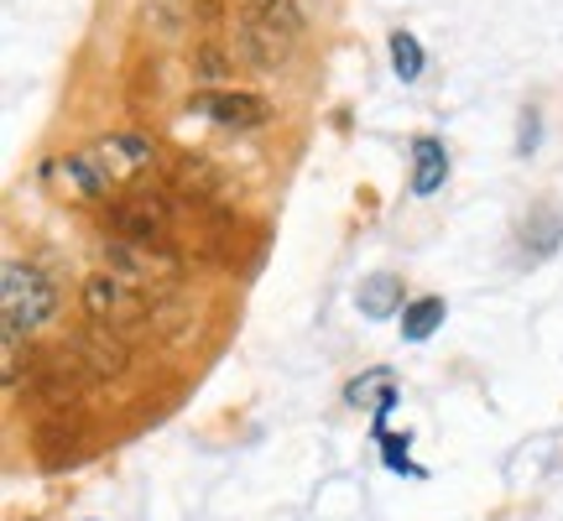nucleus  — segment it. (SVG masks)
Here are the masks:
<instances>
[{
  "label": "nucleus",
  "mask_w": 563,
  "mask_h": 521,
  "mask_svg": "<svg viewBox=\"0 0 563 521\" xmlns=\"http://www.w3.org/2000/svg\"><path fill=\"white\" fill-rule=\"evenodd\" d=\"M194 110L203 121L224 125V131H256V125L272 121L262 95H245V89H209V95H194Z\"/></svg>",
  "instance_id": "7ed1b4c3"
},
{
  "label": "nucleus",
  "mask_w": 563,
  "mask_h": 521,
  "mask_svg": "<svg viewBox=\"0 0 563 521\" xmlns=\"http://www.w3.org/2000/svg\"><path fill=\"white\" fill-rule=\"evenodd\" d=\"M47 173H53L68 193H79V199H100L104 188H110V178H104V167L95 157H58Z\"/></svg>",
  "instance_id": "6e6552de"
},
{
  "label": "nucleus",
  "mask_w": 563,
  "mask_h": 521,
  "mask_svg": "<svg viewBox=\"0 0 563 521\" xmlns=\"http://www.w3.org/2000/svg\"><path fill=\"white\" fill-rule=\"evenodd\" d=\"M89 157L104 167V178L115 182V178H131V173H146L152 162H157V152H152V141H141V136H104Z\"/></svg>",
  "instance_id": "20e7f679"
},
{
  "label": "nucleus",
  "mask_w": 563,
  "mask_h": 521,
  "mask_svg": "<svg viewBox=\"0 0 563 521\" xmlns=\"http://www.w3.org/2000/svg\"><path fill=\"white\" fill-rule=\"evenodd\" d=\"M344 401H355V407H376V412H391V401H397V381H391V370H371L361 381H350Z\"/></svg>",
  "instance_id": "9d476101"
},
{
  "label": "nucleus",
  "mask_w": 563,
  "mask_h": 521,
  "mask_svg": "<svg viewBox=\"0 0 563 521\" xmlns=\"http://www.w3.org/2000/svg\"><path fill=\"white\" fill-rule=\"evenodd\" d=\"M355 308H361L365 319H391V313H402L407 298H402V277H391V271H376V277L361 281V292H355Z\"/></svg>",
  "instance_id": "423d86ee"
},
{
  "label": "nucleus",
  "mask_w": 563,
  "mask_h": 521,
  "mask_svg": "<svg viewBox=\"0 0 563 521\" xmlns=\"http://www.w3.org/2000/svg\"><path fill=\"white\" fill-rule=\"evenodd\" d=\"M58 308V287L42 277L37 266L26 260H5L0 271V323H5V340H26L32 329L53 319Z\"/></svg>",
  "instance_id": "f257e3e1"
},
{
  "label": "nucleus",
  "mask_w": 563,
  "mask_h": 521,
  "mask_svg": "<svg viewBox=\"0 0 563 521\" xmlns=\"http://www.w3.org/2000/svg\"><path fill=\"white\" fill-rule=\"evenodd\" d=\"M386 47H391V68H397V79L402 84H412V79H422V42L412 37V32H391V42H386Z\"/></svg>",
  "instance_id": "ddd939ff"
},
{
  "label": "nucleus",
  "mask_w": 563,
  "mask_h": 521,
  "mask_svg": "<svg viewBox=\"0 0 563 521\" xmlns=\"http://www.w3.org/2000/svg\"><path fill=\"white\" fill-rule=\"evenodd\" d=\"M74 355H84L89 361V370H100V376H121L125 370V344L110 340V329H84L79 340H74Z\"/></svg>",
  "instance_id": "0eeeda50"
},
{
  "label": "nucleus",
  "mask_w": 563,
  "mask_h": 521,
  "mask_svg": "<svg viewBox=\"0 0 563 521\" xmlns=\"http://www.w3.org/2000/svg\"><path fill=\"white\" fill-rule=\"evenodd\" d=\"M443 178H449V152H443V141L422 136L418 146H412V193H439Z\"/></svg>",
  "instance_id": "1a4fd4ad"
},
{
  "label": "nucleus",
  "mask_w": 563,
  "mask_h": 521,
  "mask_svg": "<svg viewBox=\"0 0 563 521\" xmlns=\"http://www.w3.org/2000/svg\"><path fill=\"white\" fill-rule=\"evenodd\" d=\"M84 313H89V323H100V329H131L152 308L141 298V287H131L125 277H89L84 281Z\"/></svg>",
  "instance_id": "f03ea898"
},
{
  "label": "nucleus",
  "mask_w": 563,
  "mask_h": 521,
  "mask_svg": "<svg viewBox=\"0 0 563 521\" xmlns=\"http://www.w3.org/2000/svg\"><path fill=\"white\" fill-rule=\"evenodd\" d=\"M241 47L251 63H262V68H277L287 58V47H292V32H282L277 21H266L262 11H245L241 16Z\"/></svg>",
  "instance_id": "39448f33"
},
{
  "label": "nucleus",
  "mask_w": 563,
  "mask_h": 521,
  "mask_svg": "<svg viewBox=\"0 0 563 521\" xmlns=\"http://www.w3.org/2000/svg\"><path fill=\"white\" fill-rule=\"evenodd\" d=\"M443 313H449V308H443V298H412L402 308V340H412V344L428 340V334L443 323Z\"/></svg>",
  "instance_id": "9b49d317"
},
{
  "label": "nucleus",
  "mask_w": 563,
  "mask_h": 521,
  "mask_svg": "<svg viewBox=\"0 0 563 521\" xmlns=\"http://www.w3.org/2000/svg\"><path fill=\"white\" fill-rule=\"evenodd\" d=\"M21 340H5V355H0V365H5V370H0V381L5 386H16L21 381V350H16Z\"/></svg>",
  "instance_id": "2eb2a0df"
},
{
  "label": "nucleus",
  "mask_w": 563,
  "mask_h": 521,
  "mask_svg": "<svg viewBox=\"0 0 563 521\" xmlns=\"http://www.w3.org/2000/svg\"><path fill=\"white\" fill-rule=\"evenodd\" d=\"M251 5H256V11H262L266 21H277L282 32H292V37L302 32V11H298V0H251Z\"/></svg>",
  "instance_id": "4468645a"
},
{
  "label": "nucleus",
  "mask_w": 563,
  "mask_h": 521,
  "mask_svg": "<svg viewBox=\"0 0 563 521\" xmlns=\"http://www.w3.org/2000/svg\"><path fill=\"white\" fill-rule=\"evenodd\" d=\"M563 241V220L553 209H532V220L522 224V245H532V260L553 256V245Z\"/></svg>",
  "instance_id": "f8f14e48"
}]
</instances>
